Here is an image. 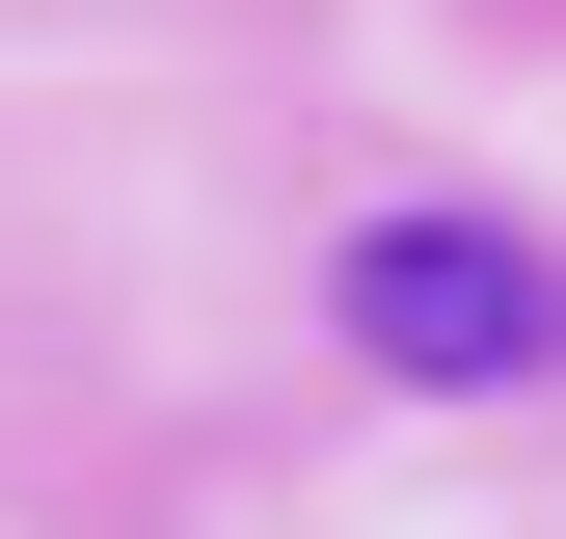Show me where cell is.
<instances>
[{
  "instance_id": "obj_1",
  "label": "cell",
  "mask_w": 566,
  "mask_h": 539,
  "mask_svg": "<svg viewBox=\"0 0 566 539\" xmlns=\"http://www.w3.org/2000/svg\"><path fill=\"white\" fill-rule=\"evenodd\" d=\"M350 351H378V378H539L566 351V270L513 216H378V243H350Z\"/></svg>"
}]
</instances>
